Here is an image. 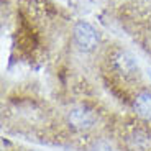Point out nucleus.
Listing matches in <instances>:
<instances>
[{
  "mask_svg": "<svg viewBox=\"0 0 151 151\" xmlns=\"http://www.w3.org/2000/svg\"><path fill=\"white\" fill-rule=\"evenodd\" d=\"M74 40L76 45L79 46L82 51H92L95 49V46L99 45V35L94 30V27H91L86 22L76 23L74 27Z\"/></svg>",
  "mask_w": 151,
  "mask_h": 151,
  "instance_id": "1",
  "label": "nucleus"
},
{
  "mask_svg": "<svg viewBox=\"0 0 151 151\" xmlns=\"http://www.w3.org/2000/svg\"><path fill=\"white\" fill-rule=\"evenodd\" d=\"M69 123L77 130H87L95 123V115L86 107H74L68 115Z\"/></svg>",
  "mask_w": 151,
  "mask_h": 151,
  "instance_id": "2",
  "label": "nucleus"
},
{
  "mask_svg": "<svg viewBox=\"0 0 151 151\" xmlns=\"http://www.w3.org/2000/svg\"><path fill=\"white\" fill-rule=\"evenodd\" d=\"M135 110L145 120H151V94L143 92L135 99Z\"/></svg>",
  "mask_w": 151,
  "mask_h": 151,
  "instance_id": "3",
  "label": "nucleus"
},
{
  "mask_svg": "<svg viewBox=\"0 0 151 151\" xmlns=\"http://www.w3.org/2000/svg\"><path fill=\"white\" fill-rule=\"evenodd\" d=\"M115 64L122 72H127V74H133L135 71H138L135 59L128 53H118L117 58H115Z\"/></svg>",
  "mask_w": 151,
  "mask_h": 151,
  "instance_id": "4",
  "label": "nucleus"
}]
</instances>
